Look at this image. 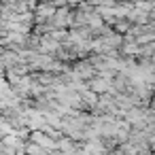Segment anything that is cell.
Instances as JSON below:
<instances>
[{
  "mask_svg": "<svg viewBox=\"0 0 155 155\" xmlns=\"http://www.w3.org/2000/svg\"><path fill=\"white\" fill-rule=\"evenodd\" d=\"M58 13V7L53 2H45V5H38L36 13H34V24L36 26H45V24H51V19L55 17Z\"/></svg>",
  "mask_w": 155,
  "mask_h": 155,
  "instance_id": "cell-1",
  "label": "cell"
},
{
  "mask_svg": "<svg viewBox=\"0 0 155 155\" xmlns=\"http://www.w3.org/2000/svg\"><path fill=\"white\" fill-rule=\"evenodd\" d=\"M123 58H140L142 55V47L136 43V41H130V43H123V47H121V51H119Z\"/></svg>",
  "mask_w": 155,
  "mask_h": 155,
  "instance_id": "cell-3",
  "label": "cell"
},
{
  "mask_svg": "<svg viewBox=\"0 0 155 155\" xmlns=\"http://www.w3.org/2000/svg\"><path fill=\"white\" fill-rule=\"evenodd\" d=\"M26 155H51V153H47L43 147H38L34 142H28L26 144Z\"/></svg>",
  "mask_w": 155,
  "mask_h": 155,
  "instance_id": "cell-4",
  "label": "cell"
},
{
  "mask_svg": "<svg viewBox=\"0 0 155 155\" xmlns=\"http://www.w3.org/2000/svg\"><path fill=\"white\" fill-rule=\"evenodd\" d=\"M89 89L98 96H106V94H113V81H106L102 77H96L89 81Z\"/></svg>",
  "mask_w": 155,
  "mask_h": 155,
  "instance_id": "cell-2",
  "label": "cell"
}]
</instances>
